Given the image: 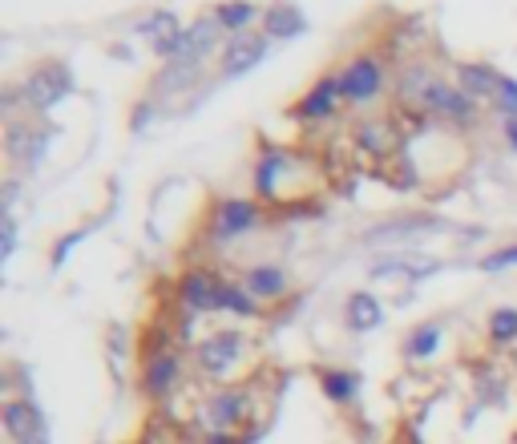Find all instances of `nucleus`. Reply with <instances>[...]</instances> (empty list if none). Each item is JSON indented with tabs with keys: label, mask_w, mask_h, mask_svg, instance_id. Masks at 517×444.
Here are the masks:
<instances>
[{
	"label": "nucleus",
	"mask_w": 517,
	"mask_h": 444,
	"mask_svg": "<svg viewBox=\"0 0 517 444\" xmlns=\"http://www.w3.org/2000/svg\"><path fill=\"white\" fill-rule=\"evenodd\" d=\"M320 388L332 404H352L360 392V376L348 368H320Z\"/></svg>",
	"instance_id": "4be33fe9"
},
{
	"label": "nucleus",
	"mask_w": 517,
	"mask_h": 444,
	"mask_svg": "<svg viewBox=\"0 0 517 444\" xmlns=\"http://www.w3.org/2000/svg\"><path fill=\"white\" fill-rule=\"evenodd\" d=\"M344 323L356 331V336H364V331H376L384 323V307L372 291H352L348 303H344Z\"/></svg>",
	"instance_id": "2eb2a0df"
},
{
	"label": "nucleus",
	"mask_w": 517,
	"mask_h": 444,
	"mask_svg": "<svg viewBox=\"0 0 517 444\" xmlns=\"http://www.w3.org/2000/svg\"><path fill=\"white\" fill-rule=\"evenodd\" d=\"M69 89H73V73L61 61H41L21 81V97L29 109H53Z\"/></svg>",
	"instance_id": "f257e3e1"
},
{
	"label": "nucleus",
	"mask_w": 517,
	"mask_h": 444,
	"mask_svg": "<svg viewBox=\"0 0 517 444\" xmlns=\"http://www.w3.org/2000/svg\"><path fill=\"white\" fill-rule=\"evenodd\" d=\"M178 376H182V360L166 348L150 352L146 356V368H142V392L150 400H166L174 388H178Z\"/></svg>",
	"instance_id": "9b49d317"
},
{
	"label": "nucleus",
	"mask_w": 517,
	"mask_h": 444,
	"mask_svg": "<svg viewBox=\"0 0 517 444\" xmlns=\"http://www.w3.org/2000/svg\"><path fill=\"white\" fill-rule=\"evenodd\" d=\"M505 142L517 150V118H505Z\"/></svg>",
	"instance_id": "7c9ffc66"
},
{
	"label": "nucleus",
	"mask_w": 517,
	"mask_h": 444,
	"mask_svg": "<svg viewBox=\"0 0 517 444\" xmlns=\"http://www.w3.org/2000/svg\"><path fill=\"white\" fill-rule=\"evenodd\" d=\"M13 251H17V218L5 214V243H0V263H9Z\"/></svg>",
	"instance_id": "cd10ccee"
},
{
	"label": "nucleus",
	"mask_w": 517,
	"mask_h": 444,
	"mask_svg": "<svg viewBox=\"0 0 517 444\" xmlns=\"http://www.w3.org/2000/svg\"><path fill=\"white\" fill-rule=\"evenodd\" d=\"M497 81H501V73H497V69H489L485 61H461V65H457V85H461L473 101H481V97H489V101H493Z\"/></svg>",
	"instance_id": "a211bd4d"
},
{
	"label": "nucleus",
	"mask_w": 517,
	"mask_h": 444,
	"mask_svg": "<svg viewBox=\"0 0 517 444\" xmlns=\"http://www.w3.org/2000/svg\"><path fill=\"white\" fill-rule=\"evenodd\" d=\"M211 17L223 25V33L239 37V33H247V25L259 17V5H255V0H223V5L211 9Z\"/></svg>",
	"instance_id": "aec40b11"
},
{
	"label": "nucleus",
	"mask_w": 517,
	"mask_h": 444,
	"mask_svg": "<svg viewBox=\"0 0 517 444\" xmlns=\"http://www.w3.org/2000/svg\"><path fill=\"white\" fill-rule=\"evenodd\" d=\"M425 109H429V114H437V118H445V122H453V126H469L477 118V101L461 85H449V81H441L433 89Z\"/></svg>",
	"instance_id": "f8f14e48"
},
{
	"label": "nucleus",
	"mask_w": 517,
	"mask_h": 444,
	"mask_svg": "<svg viewBox=\"0 0 517 444\" xmlns=\"http://www.w3.org/2000/svg\"><path fill=\"white\" fill-rule=\"evenodd\" d=\"M211 53H223V25H219L215 17H198V21L186 29V53H182V57L206 61Z\"/></svg>",
	"instance_id": "f3484780"
},
{
	"label": "nucleus",
	"mask_w": 517,
	"mask_h": 444,
	"mask_svg": "<svg viewBox=\"0 0 517 444\" xmlns=\"http://www.w3.org/2000/svg\"><path fill=\"white\" fill-rule=\"evenodd\" d=\"M267 49H271V41L263 37V33H239V37H227V45H223V53H219V73L231 81V77H243V73H251L263 57H267Z\"/></svg>",
	"instance_id": "0eeeda50"
},
{
	"label": "nucleus",
	"mask_w": 517,
	"mask_h": 444,
	"mask_svg": "<svg viewBox=\"0 0 517 444\" xmlns=\"http://www.w3.org/2000/svg\"><path fill=\"white\" fill-rule=\"evenodd\" d=\"M243 356V331H211L206 340H198L194 348V364L202 376H227Z\"/></svg>",
	"instance_id": "20e7f679"
},
{
	"label": "nucleus",
	"mask_w": 517,
	"mask_h": 444,
	"mask_svg": "<svg viewBox=\"0 0 517 444\" xmlns=\"http://www.w3.org/2000/svg\"><path fill=\"white\" fill-rule=\"evenodd\" d=\"M505 267H517V243L497 247L493 255H485V259H481V271H505Z\"/></svg>",
	"instance_id": "bb28decb"
},
{
	"label": "nucleus",
	"mask_w": 517,
	"mask_h": 444,
	"mask_svg": "<svg viewBox=\"0 0 517 444\" xmlns=\"http://www.w3.org/2000/svg\"><path fill=\"white\" fill-rule=\"evenodd\" d=\"M0 424H5L9 440H33V436H45V420H41V408L33 400H5L0 404Z\"/></svg>",
	"instance_id": "4468645a"
},
{
	"label": "nucleus",
	"mask_w": 517,
	"mask_h": 444,
	"mask_svg": "<svg viewBox=\"0 0 517 444\" xmlns=\"http://www.w3.org/2000/svg\"><path fill=\"white\" fill-rule=\"evenodd\" d=\"M17 444H49L45 436H33V440H17Z\"/></svg>",
	"instance_id": "2f4dec72"
},
{
	"label": "nucleus",
	"mask_w": 517,
	"mask_h": 444,
	"mask_svg": "<svg viewBox=\"0 0 517 444\" xmlns=\"http://www.w3.org/2000/svg\"><path fill=\"white\" fill-rule=\"evenodd\" d=\"M223 287H227L223 279H215L211 271L194 267V271H186V275L178 279V299H182V307L194 311V315L223 311Z\"/></svg>",
	"instance_id": "423d86ee"
},
{
	"label": "nucleus",
	"mask_w": 517,
	"mask_h": 444,
	"mask_svg": "<svg viewBox=\"0 0 517 444\" xmlns=\"http://www.w3.org/2000/svg\"><path fill=\"white\" fill-rule=\"evenodd\" d=\"M437 85H441V77H437L433 65L412 61V65H404L400 77H396V101H400L404 109H425Z\"/></svg>",
	"instance_id": "1a4fd4ad"
},
{
	"label": "nucleus",
	"mask_w": 517,
	"mask_h": 444,
	"mask_svg": "<svg viewBox=\"0 0 517 444\" xmlns=\"http://www.w3.org/2000/svg\"><path fill=\"white\" fill-rule=\"evenodd\" d=\"M198 73H202V61H194V57L166 61V69L154 81V93H182L190 81H198Z\"/></svg>",
	"instance_id": "412c9836"
},
{
	"label": "nucleus",
	"mask_w": 517,
	"mask_h": 444,
	"mask_svg": "<svg viewBox=\"0 0 517 444\" xmlns=\"http://www.w3.org/2000/svg\"><path fill=\"white\" fill-rule=\"evenodd\" d=\"M344 97V85H340V69H332V73H324L312 89H307L287 114L295 118V122H328L332 114H336V101Z\"/></svg>",
	"instance_id": "39448f33"
},
{
	"label": "nucleus",
	"mask_w": 517,
	"mask_h": 444,
	"mask_svg": "<svg viewBox=\"0 0 517 444\" xmlns=\"http://www.w3.org/2000/svg\"><path fill=\"white\" fill-rule=\"evenodd\" d=\"M138 33H142V37H150L154 53H158V57H166V61H178V57L186 53V29H182V21H178L170 9L150 13V17L138 25Z\"/></svg>",
	"instance_id": "6e6552de"
},
{
	"label": "nucleus",
	"mask_w": 517,
	"mask_h": 444,
	"mask_svg": "<svg viewBox=\"0 0 517 444\" xmlns=\"http://www.w3.org/2000/svg\"><path fill=\"white\" fill-rule=\"evenodd\" d=\"M45 142H49V134L37 130L33 122H9V130H5V154L13 166H37L45 154Z\"/></svg>",
	"instance_id": "ddd939ff"
},
{
	"label": "nucleus",
	"mask_w": 517,
	"mask_h": 444,
	"mask_svg": "<svg viewBox=\"0 0 517 444\" xmlns=\"http://www.w3.org/2000/svg\"><path fill=\"white\" fill-rule=\"evenodd\" d=\"M307 29V17H303V9L299 5H271L267 13H263V37L267 41H291V37H299Z\"/></svg>",
	"instance_id": "dca6fc26"
},
{
	"label": "nucleus",
	"mask_w": 517,
	"mask_h": 444,
	"mask_svg": "<svg viewBox=\"0 0 517 444\" xmlns=\"http://www.w3.org/2000/svg\"><path fill=\"white\" fill-rule=\"evenodd\" d=\"M384 81H388V69L380 57L372 53H356L344 69H340V85H344V101L352 105H368L384 93Z\"/></svg>",
	"instance_id": "f03ea898"
},
{
	"label": "nucleus",
	"mask_w": 517,
	"mask_h": 444,
	"mask_svg": "<svg viewBox=\"0 0 517 444\" xmlns=\"http://www.w3.org/2000/svg\"><path fill=\"white\" fill-rule=\"evenodd\" d=\"M77 239H81V235H61V243L53 247V267H61V263H65V255L73 251V243H77Z\"/></svg>",
	"instance_id": "c756f323"
},
{
	"label": "nucleus",
	"mask_w": 517,
	"mask_h": 444,
	"mask_svg": "<svg viewBox=\"0 0 517 444\" xmlns=\"http://www.w3.org/2000/svg\"><path fill=\"white\" fill-rule=\"evenodd\" d=\"M259 303L263 299H279L283 291H287V271L283 267H275V263H259V267H251L247 271V283H243Z\"/></svg>",
	"instance_id": "6ab92c4d"
},
{
	"label": "nucleus",
	"mask_w": 517,
	"mask_h": 444,
	"mask_svg": "<svg viewBox=\"0 0 517 444\" xmlns=\"http://www.w3.org/2000/svg\"><path fill=\"white\" fill-rule=\"evenodd\" d=\"M437 348H441V323H421V327H412L408 340H404V356H408V360H429Z\"/></svg>",
	"instance_id": "5701e85b"
},
{
	"label": "nucleus",
	"mask_w": 517,
	"mask_h": 444,
	"mask_svg": "<svg viewBox=\"0 0 517 444\" xmlns=\"http://www.w3.org/2000/svg\"><path fill=\"white\" fill-rule=\"evenodd\" d=\"M263 222V206L251 198H227L215 206V239H235L247 235Z\"/></svg>",
	"instance_id": "9d476101"
},
{
	"label": "nucleus",
	"mask_w": 517,
	"mask_h": 444,
	"mask_svg": "<svg viewBox=\"0 0 517 444\" xmlns=\"http://www.w3.org/2000/svg\"><path fill=\"white\" fill-rule=\"evenodd\" d=\"M493 109H497L501 118H517V81H513V77H505V73H501V81H497Z\"/></svg>",
	"instance_id": "a878e982"
},
{
	"label": "nucleus",
	"mask_w": 517,
	"mask_h": 444,
	"mask_svg": "<svg viewBox=\"0 0 517 444\" xmlns=\"http://www.w3.org/2000/svg\"><path fill=\"white\" fill-rule=\"evenodd\" d=\"M251 416V396L243 388H219L202 400V420L215 436H231Z\"/></svg>",
	"instance_id": "7ed1b4c3"
},
{
	"label": "nucleus",
	"mask_w": 517,
	"mask_h": 444,
	"mask_svg": "<svg viewBox=\"0 0 517 444\" xmlns=\"http://www.w3.org/2000/svg\"><path fill=\"white\" fill-rule=\"evenodd\" d=\"M150 118H154V105H150V101H138V105H134V118H130V130H142Z\"/></svg>",
	"instance_id": "c85d7f7f"
},
{
	"label": "nucleus",
	"mask_w": 517,
	"mask_h": 444,
	"mask_svg": "<svg viewBox=\"0 0 517 444\" xmlns=\"http://www.w3.org/2000/svg\"><path fill=\"white\" fill-rule=\"evenodd\" d=\"M489 340L493 344H513L517 340V307H497L489 315Z\"/></svg>",
	"instance_id": "b1692460"
},
{
	"label": "nucleus",
	"mask_w": 517,
	"mask_h": 444,
	"mask_svg": "<svg viewBox=\"0 0 517 444\" xmlns=\"http://www.w3.org/2000/svg\"><path fill=\"white\" fill-rule=\"evenodd\" d=\"M223 311H235V315L251 319V315H259V299H255L247 287H235V283H227V287H223Z\"/></svg>",
	"instance_id": "393cba45"
}]
</instances>
